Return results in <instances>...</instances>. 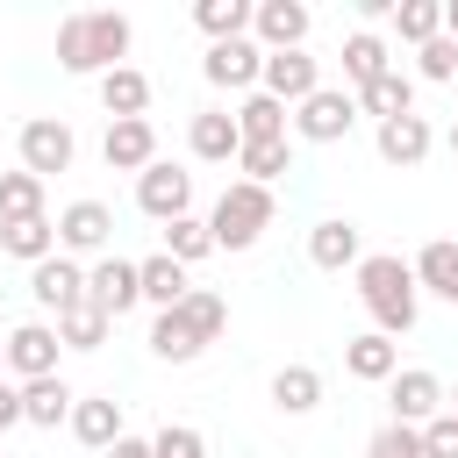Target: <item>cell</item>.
I'll return each instance as SVG.
<instances>
[{
  "label": "cell",
  "mask_w": 458,
  "mask_h": 458,
  "mask_svg": "<svg viewBox=\"0 0 458 458\" xmlns=\"http://www.w3.org/2000/svg\"><path fill=\"white\" fill-rule=\"evenodd\" d=\"M129 43H136V29H129V14H114V7H79V14L57 21V64H64L72 79H107V72L129 57Z\"/></svg>",
  "instance_id": "6da1fadb"
},
{
  "label": "cell",
  "mask_w": 458,
  "mask_h": 458,
  "mask_svg": "<svg viewBox=\"0 0 458 458\" xmlns=\"http://www.w3.org/2000/svg\"><path fill=\"white\" fill-rule=\"evenodd\" d=\"M351 272H358V301H365L372 329H379V336H408L415 315H422V293H415L408 258H394V250H365Z\"/></svg>",
  "instance_id": "7a4b0ae2"
},
{
  "label": "cell",
  "mask_w": 458,
  "mask_h": 458,
  "mask_svg": "<svg viewBox=\"0 0 458 458\" xmlns=\"http://www.w3.org/2000/svg\"><path fill=\"white\" fill-rule=\"evenodd\" d=\"M272 215H279L272 186L229 179V186L215 193V208H208V236H215V250H250V243H258V236L272 229Z\"/></svg>",
  "instance_id": "3957f363"
},
{
  "label": "cell",
  "mask_w": 458,
  "mask_h": 458,
  "mask_svg": "<svg viewBox=\"0 0 458 458\" xmlns=\"http://www.w3.org/2000/svg\"><path fill=\"white\" fill-rule=\"evenodd\" d=\"M14 143H21V172H36L43 186H50V172H72V157H79V136L64 114H29Z\"/></svg>",
  "instance_id": "277c9868"
},
{
  "label": "cell",
  "mask_w": 458,
  "mask_h": 458,
  "mask_svg": "<svg viewBox=\"0 0 458 458\" xmlns=\"http://www.w3.org/2000/svg\"><path fill=\"white\" fill-rule=\"evenodd\" d=\"M351 129H358L351 86H315V93L293 107V136H301V143H344Z\"/></svg>",
  "instance_id": "5b68a950"
},
{
  "label": "cell",
  "mask_w": 458,
  "mask_h": 458,
  "mask_svg": "<svg viewBox=\"0 0 458 458\" xmlns=\"http://www.w3.org/2000/svg\"><path fill=\"white\" fill-rule=\"evenodd\" d=\"M136 208L150 215V222H179V215H193V172H179V165H143L136 172Z\"/></svg>",
  "instance_id": "8992f818"
},
{
  "label": "cell",
  "mask_w": 458,
  "mask_h": 458,
  "mask_svg": "<svg viewBox=\"0 0 458 458\" xmlns=\"http://www.w3.org/2000/svg\"><path fill=\"white\" fill-rule=\"evenodd\" d=\"M0 344H7V372H14V386H29V379H50V372H57V351H64L50 322H14Z\"/></svg>",
  "instance_id": "52a82bcc"
},
{
  "label": "cell",
  "mask_w": 458,
  "mask_h": 458,
  "mask_svg": "<svg viewBox=\"0 0 458 458\" xmlns=\"http://www.w3.org/2000/svg\"><path fill=\"white\" fill-rule=\"evenodd\" d=\"M322 86V64L308 50H265V72H258V93H272L279 107H301L308 93Z\"/></svg>",
  "instance_id": "ba28073f"
},
{
  "label": "cell",
  "mask_w": 458,
  "mask_h": 458,
  "mask_svg": "<svg viewBox=\"0 0 458 458\" xmlns=\"http://www.w3.org/2000/svg\"><path fill=\"white\" fill-rule=\"evenodd\" d=\"M107 243H114V208H107V200H72V208L57 215V250H64V258H86V250L107 258Z\"/></svg>",
  "instance_id": "9c48e42d"
},
{
  "label": "cell",
  "mask_w": 458,
  "mask_h": 458,
  "mask_svg": "<svg viewBox=\"0 0 458 458\" xmlns=\"http://www.w3.org/2000/svg\"><path fill=\"white\" fill-rule=\"evenodd\" d=\"M86 301H93L100 315H114V322H122V315L143 301V286H136V258H114V250H107V258H93V265H86Z\"/></svg>",
  "instance_id": "30bf717a"
},
{
  "label": "cell",
  "mask_w": 458,
  "mask_h": 458,
  "mask_svg": "<svg viewBox=\"0 0 458 458\" xmlns=\"http://www.w3.org/2000/svg\"><path fill=\"white\" fill-rule=\"evenodd\" d=\"M308 29H315V14H308L301 0H258V7H250V43H258V50H301Z\"/></svg>",
  "instance_id": "8fae6325"
},
{
  "label": "cell",
  "mask_w": 458,
  "mask_h": 458,
  "mask_svg": "<svg viewBox=\"0 0 458 458\" xmlns=\"http://www.w3.org/2000/svg\"><path fill=\"white\" fill-rule=\"evenodd\" d=\"M200 72H208V86H229V93H258V72H265V50H258L250 36H229V43H208V57H200Z\"/></svg>",
  "instance_id": "7c38bea8"
},
{
  "label": "cell",
  "mask_w": 458,
  "mask_h": 458,
  "mask_svg": "<svg viewBox=\"0 0 458 458\" xmlns=\"http://www.w3.org/2000/svg\"><path fill=\"white\" fill-rule=\"evenodd\" d=\"M29 293H36V308L64 315L72 301H86V265H79V258H64V250H50L43 265H29Z\"/></svg>",
  "instance_id": "4fadbf2b"
},
{
  "label": "cell",
  "mask_w": 458,
  "mask_h": 458,
  "mask_svg": "<svg viewBox=\"0 0 458 458\" xmlns=\"http://www.w3.org/2000/svg\"><path fill=\"white\" fill-rule=\"evenodd\" d=\"M386 401H394V422L422 429L429 415H444V379H437V372H422V365H408V372H394V379H386Z\"/></svg>",
  "instance_id": "5bb4252c"
},
{
  "label": "cell",
  "mask_w": 458,
  "mask_h": 458,
  "mask_svg": "<svg viewBox=\"0 0 458 458\" xmlns=\"http://www.w3.org/2000/svg\"><path fill=\"white\" fill-rule=\"evenodd\" d=\"M186 150H193L200 165H236V150H243L236 114H229V107H200V114L186 122Z\"/></svg>",
  "instance_id": "9a60e30c"
},
{
  "label": "cell",
  "mask_w": 458,
  "mask_h": 458,
  "mask_svg": "<svg viewBox=\"0 0 458 458\" xmlns=\"http://www.w3.org/2000/svg\"><path fill=\"white\" fill-rule=\"evenodd\" d=\"M372 143H379V157H386V165L415 172V165L437 150V129H429L422 114H394V122H379V129H372Z\"/></svg>",
  "instance_id": "2e32d148"
},
{
  "label": "cell",
  "mask_w": 458,
  "mask_h": 458,
  "mask_svg": "<svg viewBox=\"0 0 458 458\" xmlns=\"http://www.w3.org/2000/svg\"><path fill=\"white\" fill-rule=\"evenodd\" d=\"M100 157H107V172H143V165H157V129H150V114H143V122H107Z\"/></svg>",
  "instance_id": "e0dca14e"
},
{
  "label": "cell",
  "mask_w": 458,
  "mask_h": 458,
  "mask_svg": "<svg viewBox=\"0 0 458 458\" xmlns=\"http://www.w3.org/2000/svg\"><path fill=\"white\" fill-rule=\"evenodd\" d=\"M308 258H315L322 272H344V265H358V258H365V229H358L351 215H329V222H315V229H308Z\"/></svg>",
  "instance_id": "ac0fdd59"
},
{
  "label": "cell",
  "mask_w": 458,
  "mask_h": 458,
  "mask_svg": "<svg viewBox=\"0 0 458 458\" xmlns=\"http://www.w3.org/2000/svg\"><path fill=\"white\" fill-rule=\"evenodd\" d=\"M72 437H79L86 451L122 444V437H129V429H122V401H114V394H79V401H72Z\"/></svg>",
  "instance_id": "d6986e66"
},
{
  "label": "cell",
  "mask_w": 458,
  "mask_h": 458,
  "mask_svg": "<svg viewBox=\"0 0 458 458\" xmlns=\"http://www.w3.org/2000/svg\"><path fill=\"white\" fill-rule=\"evenodd\" d=\"M344 372H351V379H365V386H386V379L401 372V344H394V336H379V329H365V336H351V344H344Z\"/></svg>",
  "instance_id": "ffe728a7"
},
{
  "label": "cell",
  "mask_w": 458,
  "mask_h": 458,
  "mask_svg": "<svg viewBox=\"0 0 458 458\" xmlns=\"http://www.w3.org/2000/svg\"><path fill=\"white\" fill-rule=\"evenodd\" d=\"M408 272H415V293H437V301L458 308V243H451V236L422 243V250L408 258Z\"/></svg>",
  "instance_id": "44dd1931"
},
{
  "label": "cell",
  "mask_w": 458,
  "mask_h": 458,
  "mask_svg": "<svg viewBox=\"0 0 458 458\" xmlns=\"http://www.w3.org/2000/svg\"><path fill=\"white\" fill-rule=\"evenodd\" d=\"M150 351H157L165 365H193V358L208 351V336H200V322H193L186 308H165V315L150 322Z\"/></svg>",
  "instance_id": "7402d4cb"
},
{
  "label": "cell",
  "mask_w": 458,
  "mask_h": 458,
  "mask_svg": "<svg viewBox=\"0 0 458 458\" xmlns=\"http://www.w3.org/2000/svg\"><path fill=\"white\" fill-rule=\"evenodd\" d=\"M100 107H107V122H143V107H150V79H143L136 64H114V72L100 79Z\"/></svg>",
  "instance_id": "603a6c76"
},
{
  "label": "cell",
  "mask_w": 458,
  "mask_h": 458,
  "mask_svg": "<svg viewBox=\"0 0 458 458\" xmlns=\"http://www.w3.org/2000/svg\"><path fill=\"white\" fill-rule=\"evenodd\" d=\"M351 100H358V114H379V122H394V114H415V79L394 64V72H379L372 86H358Z\"/></svg>",
  "instance_id": "cb8c5ba5"
},
{
  "label": "cell",
  "mask_w": 458,
  "mask_h": 458,
  "mask_svg": "<svg viewBox=\"0 0 458 458\" xmlns=\"http://www.w3.org/2000/svg\"><path fill=\"white\" fill-rule=\"evenodd\" d=\"M286 129H293V107H279L272 93H243L236 100V136L243 143H279Z\"/></svg>",
  "instance_id": "d4e9b609"
},
{
  "label": "cell",
  "mask_w": 458,
  "mask_h": 458,
  "mask_svg": "<svg viewBox=\"0 0 458 458\" xmlns=\"http://www.w3.org/2000/svg\"><path fill=\"white\" fill-rule=\"evenodd\" d=\"M136 286H143V301L165 315V308H179L186 293H193V279H186V265H172L165 250L157 258H136Z\"/></svg>",
  "instance_id": "484cf974"
},
{
  "label": "cell",
  "mask_w": 458,
  "mask_h": 458,
  "mask_svg": "<svg viewBox=\"0 0 458 458\" xmlns=\"http://www.w3.org/2000/svg\"><path fill=\"white\" fill-rule=\"evenodd\" d=\"M72 386H64V372H50V379H29L21 386V422H36V429H57V422H72Z\"/></svg>",
  "instance_id": "4316f807"
},
{
  "label": "cell",
  "mask_w": 458,
  "mask_h": 458,
  "mask_svg": "<svg viewBox=\"0 0 458 458\" xmlns=\"http://www.w3.org/2000/svg\"><path fill=\"white\" fill-rule=\"evenodd\" d=\"M379 72H394L386 36H379V29H351V36H344V79H351V93H358V86H372Z\"/></svg>",
  "instance_id": "83f0119b"
},
{
  "label": "cell",
  "mask_w": 458,
  "mask_h": 458,
  "mask_svg": "<svg viewBox=\"0 0 458 458\" xmlns=\"http://www.w3.org/2000/svg\"><path fill=\"white\" fill-rule=\"evenodd\" d=\"M0 250L21 258V265H43L57 250V222L50 215H29V222H0Z\"/></svg>",
  "instance_id": "f1b7e54d"
},
{
  "label": "cell",
  "mask_w": 458,
  "mask_h": 458,
  "mask_svg": "<svg viewBox=\"0 0 458 458\" xmlns=\"http://www.w3.org/2000/svg\"><path fill=\"white\" fill-rule=\"evenodd\" d=\"M50 329H57V344H64V351H100V344H107V329H114V315H100L93 301H72Z\"/></svg>",
  "instance_id": "f546056e"
},
{
  "label": "cell",
  "mask_w": 458,
  "mask_h": 458,
  "mask_svg": "<svg viewBox=\"0 0 458 458\" xmlns=\"http://www.w3.org/2000/svg\"><path fill=\"white\" fill-rule=\"evenodd\" d=\"M272 408H279V415L322 408V372H315V365H279V372H272Z\"/></svg>",
  "instance_id": "4dcf8cb0"
},
{
  "label": "cell",
  "mask_w": 458,
  "mask_h": 458,
  "mask_svg": "<svg viewBox=\"0 0 458 458\" xmlns=\"http://www.w3.org/2000/svg\"><path fill=\"white\" fill-rule=\"evenodd\" d=\"M236 172L250 179V186H279L286 172H293V143L279 136V143H243L236 150Z\"/></svg>",
  "instance_id": "1f68e13d"
},
{
  "label": "cell",
  "mask_w": 458,
  "mask_h": 458,
  "mask_svg": "<svg viewBox=\"0 0 458 458\" xmlns=\"http://www.w3.org/2000/svg\"><path fill=\"white\" fill-rule=\"evenodd\" d=\"M193 21H200L208 43H229V36L250 29V0H193Z\"/></svg>",
  "instance_id": "d6a6232c"
},
{
  "label": "cell",
  "mask_w": 458,
  "mask_h": 458,
  "mask_svg": "<svg viewBox=\"0 0 458 458\" xmlns=\"http://www.w3.org/2000/svg\"><path fill=\"white\" fill-rule=\"evenodd\" d=\"M394 36L401 43H429V36H444V0H394Z\"/></svg>",
  "instance_id": "836d02e7"
},
{
  "label": "cell",
  "mask_w": 458,
  "mask_h": 458,
  "mask_svg": "<svg viewBox=\"0 0 458 458\" xmlns=\"http://www.w3.org/2000/svg\"><path fill=\"white\" fill-rule=\"evenodd\" d=\"M208 250H215L208 215H179V222H165V258H172V265H200Z\"/></svg>",
  "instance_id": "e575fe53"
},
{
  "label": "cell",
  "mask_w": 458,
  "mask_h": 458,
  "mask_svg": "<svg viewBox=\"0 0 458 458\" xmlns=\"http://www.w3.org/2000/svg\"><path fill=\"white\" fill-rule=\"evenodd\" d=\"M43 215V179L36 172H0V222H29Z\"/></svg>",
  "instance_id": "d590c367"
},
{
  "label": "cell",
  "mask_w": 458,
  "mask_h": 458,
  "mask_svg": "<svg viewBox=\"0 0 458 458\" xmlns=\"http://www.w3.org/2000/svg\"><path fill=\"white\" fill-rule=\"evenodd\" d=\"M150 458H208V437H200L193 422H165V429L150 437Z\"/></svg>",
  "instance_id": "8d00e7d4"
},
{
  "label": "cell",
  "mask_w": 458,
  "mask_h": 458,
  "mask_svg": "<svg viewBox=\"0 0 458 458\" xmlns=\"http://www.w3.org/2000/svg\"><path fill=\"white\" fill-rule=\"evenodd\" d=\"M415 79H437V86L458 79V43H451V36H429V43L415 50Z\"/></svg>",
  "instance_id": "74e56055"
},
{
  "label": "cell",
  "mask_w": 458,
  "mask_h": 458,
  "mask_svg": "<svg viewBox=\"0 0 458 458\" xmlns=\"http://www.w3.org/2000/svg\"><path fill=\"white\" fill-rule=\"evenodd\" d=\"M365 458H422V437L408 422H379L372 444H365Z\"/></svg>",
  "instance_id": "f35d334b"
},
{
  "label": "cell",
  "mask_w": 458,
  "mask_h": 458,
  "mask_svg": "<svg viewBox=\"0 0 458 458\" xmlns=\"http://www.w3.org/2000/svg\"><path fill=\"white\" fill-rule=\"evenodd\" d=\"M415 437H422V458H458V415H451V408H444V415H429Z\"/></svg>",
  "instance_id": "ab89813d"
},
{
  "label": "cell",
  "mask_w": 458,
  "mask_h": 458,
  "mask_svg": "<svg viewBox=\"0 0 458 458\" xmlns=\"http://www.w3.org/2000/svg\"><path fill=\"white\" fill-rule=\"evenodd\" d=\"M14 422H21V386L0 379V429H14Z\"/></svg>",
  "instance_id": "60d3db41"
},
{
  "label": "cell",
  "mask_w": 458,
  "mask_h": 458,
  "mask_svg": "<svg viewBox=\"0 0 458 458\" xmlns=\"http://www.w3.org/2000/svg\"><path fill=\"white\" fill-rule=\"evenodd\" d=\"M100 458H150V437H122V444H107Z\"/></svg>",
  "instance_id": "b9f144b4"
},
{
  "label": "cell",
  "mask_w": 458,
  "mask_h": 458,
  "mask_svg": "<svg viewBox=\"0 0 458 458\" xmlns=\"http://www.w3.org/2000/svg\"><path fill=\"white\" fill-rule=\"evenodd\" d=\"M444 36L458 43V0H444Z\"/></svg>",
  "instance_id": "7bdbcfd3"
},
{
  "label": "cell",
  "mask_w": 458,
  "mask_h": 458,
  "mask_svg": "<svg viewBox=\"0 0 458 458\" xmlns=\"http://www.w3.org/2000/svg\"><path fill=\"white\" fill-rule=\"evenodd\" d=\"M0 379H7V344H0Z\"/></svg>",
  "instance_id": "ee69618b"
},
{
  "label": "cell",
  "mask_w": 458,
  "mask_h": 458,
  "mask_svg": "<svg viewBox=\"0 0 458 458\" xmlns=\"http://www.w3.org/2000/svg\"><path fill=\"white\" fill-rule=\"evenodd\" d=\"M451 157H458V122H451Z\"/></svg>",
  "instance_id": "f6af8a7d"
},
{
  "label": "cell",
  "mask_w": 458,
  "mask_h": 458,
  "mask_svg": "<svg viewBox=\"0 0 458 458\" xmlns=\"http://www.w3.org/2000/svg\"><path fill=\"white\" fill-rule=\"evenodd\" d=\"M451 415H458V386H451Z\"/></svg>",
  "instance_id": "bcb514c9"
},
{
  "label": "cell",
  "mask_w": 458,
  "mask_h": 458,
  "mask_svg": "<svg viewBox=\"0 0 458 458\" xmlns=\"http://www.w3.org/2000/svg\"><path fill=\"white\" fill-rule=\"evenodd\" d=\"M0 458H7V451H0Z\"/></svg>",
  "instance_id": "7dc6e473"
}]
</instances>
